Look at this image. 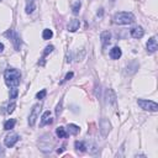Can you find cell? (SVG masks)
<instances>
[{"label":"cell","instance_id":"6da1fadb","mask_svg":"<svg viewBox=\"0 0 158 158\" xmlns=\"http://www.w3.org/2000/svg\"><path fill=\"white\" fill-rule=\"evenodd\" d=\"M5 83L10 88H16L20 84V79H21V74L15 68H6V71L4 73Z\"/></svg>","mask_w":158,"mask_h":158},{"label":"cell","instance_id":"7a4b0ae2","mask_svg":"<svg viewBox=\"0 0 158 158\" xmlns=\"http://www.w3.org/2000/svg\"><path fill=\"white\" fill-rule=\"evenodd\" d=\"M135 22V16L131 12H126V11H121L115 14L114 16V24L116 25H130Z\"/></svg>","mask_w":158,"mask_h":158},{"label":"cell","instance_id":"3957f363","mask_svg":"<svg viewBox=\"0 0 158 158\" xmlns=\"http://www.w3.org/2000/svg\"><path fill=\"white\" fill-rule=\"evenodd\" d=\"M139 105L143 109V110H147V111H153L156 113L158 110V105L157 102L152 101V100H145V99H139Z\"/></svg>","mask_w":158,"mask_h":158},{"label":"cell","instance_id":"277c9868","mask_svg":"<svg viewBox=\"0 0 158 158\" xmlns=\"http://www.w3.org/2000/svg\"><path fill=\"white\" fill-rule=\"evenodd\" d=\"M41 109H42V105H41V104L33 105L32 111H31L30 118H29V125H30V126H33V125H35L36 119L38 118V114H40V111H41Z\"/></svg>","mask_w":158,"mask_h":158},{"label":"cell","instance_id":"5b68a950","mask_svg":"<svg viewBox=\"0 0 158 158\" xmlns=\"http://www.w3.org/2000/svg\"><path fill=\"white\" fill-rule=\"evenodd\" d=\"M19 141V136H17V133H15V132H10L8 136L5 137V146L6 147H14L15 146V143Z\"/></svg>","mask_w":158,"mask_h":158},{"label":"cell","instance_id":"8992f818","mask_svg":"<svg viewBox=\"0 0 158 158\" xmlns=\"http://www.w3.org/2000/svg\"><path fill=\"white\" fill-rule=\"evenodd\" d=\"M109 131H110V122L106 119H102L100 121V132H101V135L104 137H106Z\"/></svg>","mask_w":158,"mask_h":158},{"label":"cell","instance_id":"52a82bcc","mask_svg":"<svg viewBox=\"0 0 158 158\" xmlns=\"http://www.w3.org/2000/svg\"><path fill=\"white\" fill-rule=\"evenodd\" d=\"M157 47H158V45H157V38H156V37H151V38L148 40V42H147V51H148L149 53H154V52L157 51Z\"/></svg>","mask_w":158,"mask_h":158},{"label":"cell","instance_id":"ba28073f","mask_svg":"<svg viewBox=\"0 0 158 158\" xmlns=\"http://www.w3.org/2000/svg\"><path fill=\"white\" fill-rule=\"evenodd\" d=\"M80 26V21L78 19H73L72 21H69V24H68V31L71 32H75Z\"/></svg>","mask_w":158,"mask_h":158},{"label":"cell","instance_id":"9c48e42d","mask_svg":"<svg viewBox=\"0 0 158 158\" xmlns=\"http://www.w3.org/2000/svg\"><path fill=\"white\" fill-rule=\"evenodd\" d=\"M143 35H145V31H143V29L141 26H137V27H135V29L131 30V36L133 38H141Z\"/></svg>","mask_w":158,"mask_h":158},{"label":"cell","instance_id":"30bf717a","mask_svg":"<svg viewBox=\"0 0 158 158\" xmlns=\"http://www.w3.org/2000/svg\"><path fill=\"white\" fill-rule=\"evenodd\" d=\"M121 48L120 47H114V48L110 51V57H111V59H119L121 57Z\"/></svg>","mask_w":158,"mask_h":158},{"label":"cell","instance_id":"8fae6325","mask_svg":"<svg viewBox=\"0 0 158 158\" xmlns=\"http://www.w3.org/2000/svg\"><path fill=\"white\" fill-rule=\"evenodd\" d=\"M100 38H101V42H102V45H104V46H106V45L110 42V40H111V33H110L109 31H104V32H101Z\"/></svg>","mask_w":158,"mask_h":158},{"label":"cell","instance_id":"7c38bea8","mask_svg":"<svg viewBox=\"0 0 158 158\" xmlns=\"http://www.w3.org/2000/svg\"><path fill=\"white\" fill-rule=\"evenodd\" d=\"M36 8V0H26V12L31 14Z\"/></svg>","mask_w":158,"mask_h":158},{"label":"cell","instance_id":"4fadbf2b","mask_svg":"<svg viewBox=\"0 0 158 158\" xmlns=\"http://www.w3.org/2000/svg\"><path fill=\"white\" fill-rule=\"evenodd\" d=\"M106 99L110 104H115L116 102V95H115L113 89H107L106 90Z\"/></svg>","mask_w":158,"mask_h":158},{"label":"cell","instance_id":"5bb4252c","mask_svg":"<svg viewBox=\"0 0 158 158\" xmlns=\"http://www.w3.org/2000/svg\"><path fill=\"white\" fill-rule=\"evenodd\" d=\"M47 123H52V119H51V113L50 111H46L41 119V126H45Z\"/></svg>","mask_w":158,"mask_h":158},{"label":"cell","instance_id":"9a60e30c","mask_svg":"<svg viewBox=\"0 0 158 158\" xmlns=\"http://www.w3.org/2000/svg\"><path fill=\"white\" fill-rule=\"evenodd\" d=\"M67 130H68V132H69L71 135H77V133H79V131H80L79 126L74 125V123H69V125L67 126Z\"/></svg>","mask_w":158,"mask_h":158},{"label":"cell","instance_id":"2e32d148","mask_svg":"<svg viewBox=\"0 0 158 158\" xmlns=\"http://www.w3.org/2000/svg\"><path fill=\"white\" fill-rule=\"evenodd\" d=\"M15 123H16V120H15V119L8 120V121L4 123V130H6V131H9V130H12L14 126H15Z\"/></svg>","mask_w":158,"mask_h":158},{"label":"cell","instance_id":"e0dca14e","mask_svg":"<svg viewBox=\"0 0 158 158\" xmlns=\"http://www.w3.org/2000/svg\"><path fill=\"white\" fill-rule=\"evenodd\" d=\"M56 132H57V136L59 137V139H64V137H67V132H66V128L64 127H57L56 130Z\"/></svg>","mask_w":158,"mask_h":158},{"label":"cell","instance_id":"ac0fdd59","mask_svg":"<svg viewBox=\"0 0 158 158\" xmlns=\"http://www.w3.org/2000/svg\"><path fill=\"white\" fill-rule=\"evenodd\" d=\"M75 148H77L78 151H80V152H85V151H87V147L84 145V142H82V141L75 142Z\"/></svg>","mask_w":158,"mask_h":158},{"label":"cell","instance_id":"d6986e66","mask_svg":"<svg viewBox=\"0 0 158 158\" xmlns=\"http://www.w3.org/2000/svg\"><path fill=\"white\" fill-rule=\"evenodd\" d=\"M52 36H53V32H52V30H50V29H46V30H43V33H42V37H43V40H50V38H52Z\"/></svg>","mask_w":158,"mask_h":158},{"label":"cell","instance_id":"ffe728a7","mask_svg":"<svg viewBox=\"0 0 158 158\" xmlns=\"http://www.w3.org/2000/svg\"><path fill=\"white\" fill-rule=\"evenodd\" d=\"M80 6H82V3L80 1H75L74 3V5H73V14H74V15H77V14L79 12Z\"/></svg>","mask_w":158,"mask_h":158},{"label":"cell","instance_id":"44dd1931","mask_svg":"<svg viewBox=\"0 0 158 158\" xmlns=\"http://www.w3.org/2000/svg\"><path fill=\"white\" fill-rule=\"evenodd\" d=\"M17 94H19V92H17L16 88H11L10 89V99H16Z\"/></svg>","mask_w":158,"mask_h":158},{"label":"cell","instance_id":"7402d4cb","mask_svg":"<svg viewBox=\"0 0 158 158\" xmlns=\"http://www.w3.org/2000/svg\"><path fill=\"white\" fill-rule=\"evenodd\" d=\"M46 94H47V92L45 90V89H42V90H41V92H38L37 94H36V98L37 99H45V97H46Z\"/></svg>","mask_w":158,"mask_h":158},{"label":"cell","instance_id":"603a6c76","mask_svg":"<svg viewBox=\"0 0 158 158\" xmlns=\"http://www.w3.org/2000/svg\"><path fill=\"white\" fill-rule=\"evenodd\" d=\"M53 50H54V47H53V46H47V47H46V50H45V52H43V56H47V54L52 53Z\"/></svg>","mask_w":158,"mask_h":158},{"label":"cell","instance_id":"cb8c5ba5","mask_svg":"<svg viewBox=\"0 0 158 158\" xmlns=\"http://www.w3.org/2000/svg\"><path fill=\"white\" fill-rule=\"evenodd\" d=\"M15 107H16V104H15V102L12 101L11 104L8 106V110H6V113H8V114H11V113L14 111V109H15Z\"/></svg>","mask_w":158,"mask_h":158},{"label":"cell","instance_id":"d4e9b609","mask_svg":"<svg viewBox=\"0 0 158 158\" xmlns=\"http://www.w3.org/2000/svg\"><path fill=\"white\" fill-rule=\"evenodd\" d=\"M61 111H62V101H61L59 104L57 105V109H56V115L58 116V115L61 114Z\"/></svg>","mask_w":158,"mask_h":158},{"label":"cell","instance_id":"484cf974","mask_svg":"<svg viewBox=\"0 0 158 158\" xmlns=\"http://www.w3.org/2000/svg\"><path fill=\"white\" fill-rule=\"evenodd\" d=\"M72 78H73V72H69V73H67V74H66L64 80H69V79H72Z\"/></svg>","mask_w":158,"mask_h":158},{"label":"cell","instance_id":"4316f807","mask_svg":"<svg viewBox=\"0 0 158 158\" xmlns=\"http://www.w3.org/2000/svg\"><path fill=\"white\" fill-rule=\"evenodd\" d=\"M4 51V45L3 43H0V53H1Z\"/></svg>","mask_w":158,"mask_h":158}]
</instances>
